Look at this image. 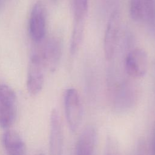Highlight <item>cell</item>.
<instances>
[{
  "label": "cell",
  "instance_id": "1",
  "mask_svg": "<svg viewBox=\"0 0 155 155\" xmlns=\"http://www.w3.org/2000/svg\"><path fill=\"white\" fill-rule=\"evenodd\" d=\"M137 90L130 82L116 83L110 88V96L114 110L119 113L128 111L137 100Z\"/></svg>",
  "mask_w": 155,
  "mask_h": 155
},
{
  "label": "cell",
  "instance_id": "2",
  "mask_svg": "<svg viewBox=\"0 0 155 155\" xmlns=\"http://www.w3.org/2000/svg\"><path fill=\"white\" fill-rule=\"evenodd\" d=\"M64 106L65 118L69 129L71 132L74 133L81 125L83 116L81 98L75 88H69L65 91Z\"/></svg>",
  "mask_w": 155,
  "mask_h": 155
},
{
  "label": "cell",
  "instance_id": "3",
  "mask_svg": "<svg viewBox=\"0 0 155 155\" xmlns=\"http://www.w3.org/2000/svg\"><path fill=\"white\" fill-rule=\"evenodd\" d=\"M120 28V13L118 9L111 12L105 29L104 39V51L105 58L111 60L117 47Z\"/></svg>",
  "mask_w": 155,
  "mask_h": 155
},
{
  "label": "cell",
  "instance_id": "4",
  "mask_svg": "<svg viewBox=\"0 0 155 155\" xmlns=\"http://www.w3.org/2000/svg\"><path fill=\"white\" fill-rule=\"evenodd\" d=\"M45 66L40 53H33L30 57L27 74V87L32 95L38 94L42 90Z\"/></svg>",
  "mask_w": 155,
  "mask_h": 155
},
{
  "label": "cell",
  "instance_id": "5",
  "mask_svg": "<svg viewBox=\"0 0 155 155\" xmlns=\"http://www.w3.org/2000/svg\"><path fill=\"white\" fill-rule=\"evenodd\" d=\"M46 11L40 1L33 5L28 21V31L32 40L39 42L42 40L46 32Z\"/></svg>",
  "mask_w": 155,
  "mask_h": 155
},
{
  "label": "cell",
  "instance_id": "6",
  "mask_svg": "<svg viewBox=\"0 0 155 155\" xmlns=\"http://www.w3.org/2000/svg\"><path fill=\"white\" fill-rule=\"evenodd\" d=\"M63 150L64 132L61 119L58 110L53 109L50 117V155H62Z\"/></svg>",
  "mask_w": 155,
  "mask_h": 155
},
{
  "label": "cell",
  "instance_id": "7",
  "mask_svg": "<svg viewBox=\"0 0 155 155\" xmlns=\"http://www.w3.org/2000/svg\"><path fill=\"white\" fill-rule=\"evenodd\" d=\"M125 67L128 74L134 78L143 77L148 68V57L142 48H136L130 51L127 55Z\"/></svg>",
  "mask_w": 155,
  "mask_h": 155
},
{
  "label": "cell",
  "instance_id": "8",
  "mask_svg": "<svg viewBox=\"0 0 155 155\" xmlns=\"http://www.w3.org/2000/svg\"><path fill=\"white\" fill-rule=\"evenodd\" d=\"M44 66L50 71L57 68L62 54V45L60 40L52 37L47 40L40 52Z\"/></svg>",
  "mask_w": 155,
  "mask_h": 155
},
{
  "label": "cell",
  "instance_id": "9",
  "mask_svg": "<svg viewBox=\"0 0 155 155\" xmlns=\"http://www.w3.org/2000/svg\"><path fill=\"white\" fill-rule=\"evenodd\" d=\"M97 140V131L91 125L82 131L77 140L74 155H94Z\"/></svg>",
  "mask_w": 155,
  "mask_h": 155
},
{
  "label": "cell",
  "instance_id": "10",
  "mask_svg": "<svg viewBox=\"0 0 155 155\" xmlns=\"http://www.w3.org/2000/svg\"><path fill=\"white\" fill-rule=\"evenodd\" d=\"M2 142L8 155H27L25 143L17 131H5L2 136Z\"/></svg>",
  "mask_w": 155,
  "mask_h": 155
},
{
  "label": "cell",
  "instance_id": "11",
  "mask_svg": "<svg viewBox=\"0 0 155 155\" xmlns=\"http://www.w3.org/2000/svg\"><path fill=\"white\" fill-rule=\"evenodd\" d=\"M16 99L0 100V127L7 128L15 122L16 116Z\"/></svg>",
  "mask_w": 155,
  "mask_h": 155
},
{
  "label": "cell",
  "instance_id": "12",
  "mask_svg": "<svg viewBox=\"0 0 155 155\" xmlns=\"http://www.w3.org/2000/svg\"><path fill=\"white\" fill-rule=\"evenodd\" d=\"M84 19L74 20V24L73 29L71 44H70V51L71 54H74L79 49L81 45L83 33H84Z\"/></svg>",
  "mask_w": 155,
  "mask_h": 155
},
{
  "label": "cell",
  "instance_id": "13",
  "mask_svg": "<svg viewBox=\"0 0 155 155\" xmlns=\"http://www.w3.org/2000/svg\"><path fill=\"white\" fill-rule=\"evenodd\" d=\"M130 13L131 17L135 21L145 19V7L142 0H130Z\"/></svg>",
  "mask_w": 155,
  "mask_h": 155
},
{
  "label": "cell",
  "instance_id": "14",
  "mask_svg": "<svg viewBox=\"0 0 155 155\" xmlns=\"http://www.w3.org/2000/svg\"><path fill=\"white\" fill-rule=\"evenodd\" d=\"M74 20L84 19L88 7V0H70Z\"/></svg>",
  "mask_w": 155,
  "mask_h": 155
},
{
  "label": "cell",
  "instance_id": "15",
  "mask_svg": "<svg viewBox=\"0 0 155 155\" xmlns=\"http://www.w3.org/2000/svg\"><path fill=\"white\" fill-rule=\"evenodd\" d=\"M104 155H121L119 143L114 137L108 136L107 139Z\"/></svg>",
  "mask_w": 155,
  "mask_h": 155
},
{
  "label": "cell",
  "instance_id": "16",
  "mask_svg": "<svg viewBox=\"0 0 155 155\" xmlns=\"http://www.w3.org/2000/svg\"><path fill=\"white\" fill-rule=\"evenodd\" d=\"M145 12V19L150 24H155V0H142Z\"/></svg>",
  "mask_w": 155,
  "mask_h": 155
},
{
  "label": "cell",
  "instance_id": "17",
  "mask_svg": "<svg viewBox=\"0 0 155 155\" xmlns=\"http://www.w3.org/2000/svg\"><path fill=\"white\" fill-rule=\"evenodd\" d=\"M152 155H155V127L152 139Z\"/></svg>",
  "mask_w": 155,
  "mask_h": 155
},
{
  "label": "cell",
  "instance_id": "18",
  "mask_svg": "<svg viewBox=\"0 0 155 155\" xmlns=\"http://www.w3.org/2000/svg\"><path fill=\"white\" fill-rule=\"evenodd\" d=\"M38 155H45L44 153H39V154H38Z\"/></svg>",
  "mask_w": 155,
  "mask_h": 155
},
{
  "label": "cell",
  "instance_id": "19",
  "mask_svg": "<svg viewBox=\"0 0 155 155\" xmlns=\"http://www.w3.org/2000/svg\"><path fill=\"white\" fill-rule=\"evenodd\" d=\"M53 2H56L57 1V0H51Z\"/></svg>",
  "mask_w": 155,
  "mask_h": 155
}]
</instances>
